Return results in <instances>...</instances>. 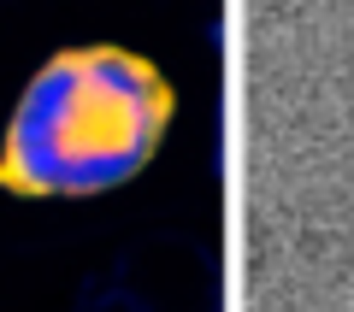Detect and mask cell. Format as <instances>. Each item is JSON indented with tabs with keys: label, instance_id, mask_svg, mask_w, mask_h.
I'll return each mask as SVG.
<instances>
[{
	"label": "cell",
	"instance_id": "cell-1",
	"mask_svg": "<svg viewBox=\"0 0 354 312\" xmlns=\"http://www.w3.org/2000/svg\"><path fill=\"white\" fill-rule=\"evenodd\" d=\"M171 118L160 71L113 48L53 59L24 88L0 153V183L24 195H95L148 165Z\"/></svg>",
	"mask_w": 354,
	"mask_h": 312
}]
</instances>
